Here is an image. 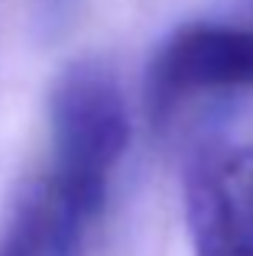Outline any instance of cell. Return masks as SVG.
Returning <instances> with one entry per match:
<instances>
[{"label":"cell","instance_id":"cell-5","mask_svg":"<svg viewBox=\"0 0 253 256\" xmlns=\"http://www.w3.org/2000/svg\"><path fill=\"white\" fill-rule=\"evenodd\" d=\"M78 0H42V23L49 30H62L68 23V16L75 13Z\"/></svg>","mask_w":253,"mask_h":256},{"label":"cell","instance_id":"cell-2","mask_svg":"<svg viewBox=\"0 0 253 256\" xmlns=\"http://www.w3.org/2000/svg\"><path fill=\"white\" fill-rule=\"evenodd\" d=\"M253 91V23L192 20L162 39L146 68V114L152 124L192 98Z\"/></svg>","mask_w":253,"mask_h":256},{"label":"cell","instance_id":"cell-3","mask_svg":"<svg viewBox=\"0 0 253 256\" xmlns=\"http://www.w3.org/2000/svg\"><path fill=\"white\" fill-rule=\"evenodd\" d=\"M192 256H253V146H218L185 175Z\"/></svg>","mask_w":253,"mask_h":256},{"label":"cell","instance_id":"cell-4","mask_svg":"<svg viewBox=\"0 0 253 256\" xmlns=\"http://www.w3.org/2000/svg\"><path fill=\"white\" fill-rule=\"evenodd\" d=\"M98 224L94 211L32 172L0 220V256H84Z\"/></svg>","mask_w":253,"mask_h":256},{"label":"cell","instance_id":"cell-1","mask_svg":"<svg viewBox=\"0 0 253 256\" xmlns=\"http://www.w3.org/2000/svg\"><path fill=\"white\" fill-rule=\"evenodd\" d=\"M49 152L39 169L75 192L110 201V188L133 140V120L114 68L75 58L56 75L46 100Z\"/></svg>","mask_w":253,"mask_h":256}]
</instances>
